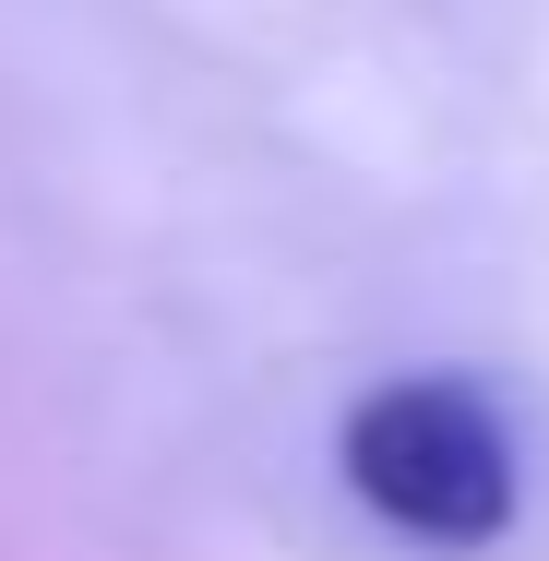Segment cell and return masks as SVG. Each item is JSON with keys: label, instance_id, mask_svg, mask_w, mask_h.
Returning <instances> with one entry per match:
<instances>
[{"label": "cell", "instance_id": "6da1fadb", "mask_svg": "<svg viewBox=\"0 0 549 561\" xmlns=\"http://www.w3.org/2000/svg\"><path fill=\"white\" fill-rule=\"evenodd\" d=\"M346 490L419 538V550H490L514 538V431L478 382L454 370H407V382H370L346 407Z\"/></svg>", "mask_w": 549, "mask_h": 561}]
</instances>
